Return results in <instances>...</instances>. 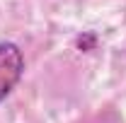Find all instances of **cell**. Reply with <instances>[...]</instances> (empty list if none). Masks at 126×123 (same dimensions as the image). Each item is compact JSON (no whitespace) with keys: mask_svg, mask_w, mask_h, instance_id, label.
Segmentation results:
<instances>
[{"mask_svg":"<svg viewBox=\"0 0 126 123\" xmlns=\"http://www.w3.org/2000/svg\"><path fill=\"white\" fill-rule=\"evenodd\" d=\"M24 75V56L17 44L2 41L0 44V101L17 87Z\"/></svg>","mask_w":126,"mask_h":123,"instance_id":"6da1fadb","label":"cell"}]
</instances>
